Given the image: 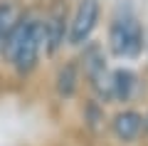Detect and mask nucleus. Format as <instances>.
I'll list each match as a JSON object with an SVG mask.
<instances>
[{"mask_svg":"<svg viewBox=\"0 0 148 146\" xmlns=\"http://www.w3.org/2000/svg\"><path fill=\"white\" fill-rule=\"evenodd\" d=\"M146 131V119L136 109H123L111 119V134L123 144H131Z\"/></svg>","mask_w":148,"mask_h":146,"instance_id":"obj_5","label":"nucleus"},{"mask_svg":"<svg viewBox=\"0 0 148 146\" xmlns=\"http://www.w3.org/2000/svg\"><path fill=\"white\" fill-rule=\"evenodd\" d=\"M136 87H138L136 72H131L126 67L114 69V102H128L136 92Z\"/></svg>","mask_w":148,"mask_h":146,"instance_id":"obj_7","label":"nucleus"},{"mask_svg":"<svg viewBox=\"0 0 148 146\" xmlns=\"http://www.w3.org/2000/svg\"><path fill=\"white\" fill-rule=\"evenodd\" d=\"M54 82H57V94L59 97H64V99L72 97L77 92V84H79V64H77V60H69L57 72V79Z\"/></svg>","mask_w":148,"mask_h":146,"instance_id":"obj_8","label":"nucleus"},{"mask_svg":"<svg viewBox=\"0 0 148 146\" xmlns=\"http://www.w3.org/2000/svg\"><path fill=\"white\" fill-rule=\"evenodd\" d=\"M146 47V32L133 12L131 0H119L109 22V50L116 57L136 60Z\"/></svg>","mask_w":148,"mask_h":146,"instance_id":"obj_2","label":"nucleus"},{"mask_svg":"<svg viewBox=\"0 0 148 146\" xmlns=\"http://www.w3.org/2000/svg\"><path fill=\"white\" fill-rule=\"evenodd\" d=\"M101 17V3L99 0H79L74 10L72 25H69V45H84L96 30V22Z\"/></svg>","mask_w":148,"mask_h":146,"instance_id":"obj_4","label":"nucleus"},{"mask_svg":"<svg viewBox=\"0 0 148 146\" xmlns=\"http://www.w3.org/2000/svg\"><path fill=\"white\" fill-rule=\"evenodd\" d=\"M22 15H25V10L15 0H0V57H5L8 40L17 27V22L22 20Z\"/></svg>","mask_w":148,"mask_h":146,"instance_id":"obj_6","label":"nucleus"},{"mask_svg":"<svg viewBox=\"0 0 148 146\" xmlns=\"http://www.w3.org/2000/svg\"><path fill=\"white\" fill-rule=\"evenodd\" d=\"M143 119H146V134H148V111L143 114Z\"/></svg>","mask_w":148,"mask_h":146,"instance_id":"obj_9","label":"nucleus"},{"mask_svg":"<svg viewBox=\"0 0 148 146\" xmlns=\"http://www.w3.org/2000/svg\"><path fill=\"white\" fill-rule=\"evenodd\" d=\"M45 15L37 12H25L17 27L12 30L10 40L5 47V60L20 77L30 74L37 67L40 52L45 47Z\"/></svg>","mask_w":148,"mask_h":146,"instance_id":"obj_1","label":"nucleus"},{"mask_svg":"<svg viewBox=\"0 0 148 146\" xmlns=\"http://www.w3.org/2000/svg\"><path fill=\"white\" fill-rule=\"evenodd\" d=\"M69 12H67V0H52L49 8L45 10V52L54 55L64 40H69Z\"/></svg>","mask_w":148,"mask_h":146,"instance_id":"obj_3","label":"nucleus"}]
</instances>
